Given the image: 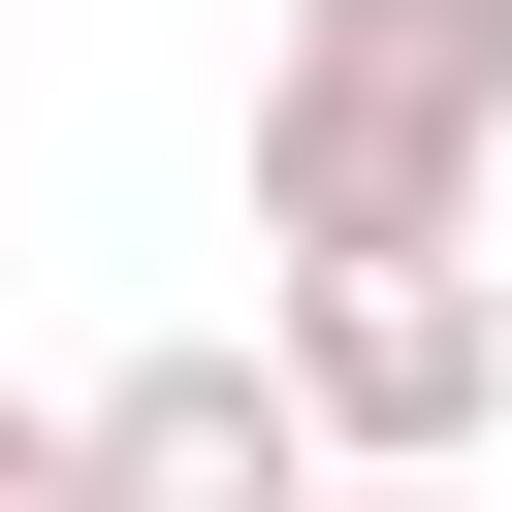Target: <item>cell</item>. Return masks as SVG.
Returning <instances> with one entry per match:
<instances>
[{
	"label": "cell",
	"mask_w": 512,
	"mask_h": 512,
	"mask_svg": "<svg viewBox=\"0 0 512 512\" xmlns=\"http://www.w3.org/2000/svg\"><path fill=\"white\" fill-rule=\"evenodd\" d=\"M512 192V0H288L256 32V256H448Z\"/></svg>",
	"instance_id": "cell-1"
},
{
	"label": "cell",
	"mask_w": 512,
	"mask_h": 512,
	"mask_svg": "<svg viewBox=\"0 0 512 512\" xmlns=\"http://www.w3.org/2000/svg\"><path fill=\"white\" fill-rule=\"evenodd\" d=\"M256 384L320 416V480H480V448H512V288H480V224H448V256H288V288H256Z\"/></svg>",
	"instance_id": "cell-2"
},
{
	"label": "cell",
	"mask_w": 512,
	"mask_h": 512,
	"mask_svg": "<svg viewBox=\"0 0 512 512\" xmlns=\"http://www.w3.org/2000/svg\"><path fill=\"white\" fill-rule=\"evenodd\" d=\"M64 512H320V416L192 320V352H128V384H64Z\"/></svg>",
	"instance_id": "cell-3"
},
{
	"label": "cell",
	"mask_w": 512,
	"mask_h": 512,
	"mask_svg": "<svg viewBox=\"0 0 512 512\" xmlns=\"http://www.w3.org/2000/svg\"><path fill=\"white\" fill-rule=\"evenodd\" d=\"M0 512H64V384H0Z\"/></svg>",
	"instance_id": "cell-4"
},
{
	"label": "cell",
	"mask_w": 512,
	"mask_h": 512,
	"mask_svg": "<svg viewBox=\"0 0 512 512\" xmlns=\"http://www.w3.org/2000/svg\"><path fill=\"white\" fill-rule=\"evenodd\" d=\"M320 512H480V480H320Z\"/></svg>",
	"instance_id": "cell-5"
}]
</instances>
